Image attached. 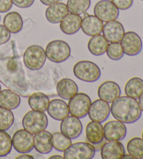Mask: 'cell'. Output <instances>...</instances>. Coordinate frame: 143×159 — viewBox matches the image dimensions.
Wrapping results in <instances>:
<instances>
[{"label": "cell", "instance_id": "f6af8a7d", "mask_svg": "<svg viewBox=\"0 0 143 159\" xmlns=\"http://www.w3.org/2000/svg\"><path fill=\"white\" fill-rule=\"evenodd\" d=\"M142 138L143 139V131H142Z\"/></svg>", "mask_w": 143, "mask_h": 159}, {"label": "cell", "instance_id": "6da1fadb", "mask_svg": "<svg viewBox=\"0 0 143 159\" xmlns=\"http://www.w3.org/2000/svg\"><path fill=\"white\" fill-rule=\"evenodd\" d=\"M0 82L24 98L29 97L37 90L27 81L13 42L0 48Z\"/></svg>", "mask_w": 143, "mask_h": 159}, {"label": "cell", "instance_id": "30bf717a", "mask_svg": "<svg viewBox=\"0 0 143 159\" xmlns=\"http://www.w3.org/2000/svg\"><path fill=\"white\" fill-rule=\"evenodd\" d=\"M120 43L122 45L124 53L128 56H137L142 49L141 38L133 31H129L124 33Z\"/></svg>", "mask_w": 143, "mask_h": 159}, {"label": "cell", "instance_id": "f1b7e54d", "mask_svg": "<svg viewBox=\"0 0 143 159\" xmlns=\"http://www.w3.org/2000/svg\"><path fill=\"white\" fill-rule=\"evenodd\" d=\"M124 91L126 96L138 99L143 93V80L139 77H133L125 85Z\"/></svg>", "mask_w": 143, "mask_h": 159}, {"label": "cell", "instance_id": "5bb4252c", "mask_svg": "<svg viewBox=\"0 0 143 159\" xmlns=\"http://www.w3.org/2000/svg\"><path fill=\"white\" fill-rule=\"evenodd\" d=\"M110 114V107L108 102L103 100H97L91 104L88 116L89 119L99 123L104 122L108 119Z\"/></svg>", "mask_w": 143, "mask_h": 159}, {"label": "cell", "instance_id": "f35d334b", "mask_svg": "<svg viewBox=\"0 0 143 159\" xmlns=\"http://www.w3.org/2000/svg\"><path fill=\"white\" fill-rule=\"evenodd\" d=\"M12 0H0V13L8 12L12 8Z\"/></svg>", "mask_w": 143, "mask_h": 159}, {"label": "cell", "instance_id": "7bdbcfd3", "mask_svg": "<svg viewBox=\"0 0 143 159\" xmlns=\"http://www.w3.org/2000/svg\"><path fill=\"white\" fill-rule=\"evenodd\" d=\"M53 158H64V157H62V156H59V155L53 156H50V159H53Z\"/></svg>", "mask_w": 143, "mask_h": 159}, {"label": "cell", "instance_id": "60d3db41", "mask_svg": "<svg viewBox=\"0 0 143 159\" xmlns=\"http://www.w3.org/2000/svg\"><path fill=\"white\" fill-rule=\"evenodd\" d=\"M138 104H139L140 109H141L142 111H143V93L138 98Z\"/></svg>", "mask_w": 143, "mask_h": 159}, {"label": "cell", "instance_id": "b9f144b4", "mask_svg": "<svg viewBox=\"0 0 143 159\" xmlns=\"http://www.w3.org/2000/svg\"><path fill=\"white\" fill-rule=\"evenodd\" d=\"M17 159H20V158H22V159H26V158H34V157H33L32 156H31V155H28V154H23V155H20V156H18L17 158H16Z\"/></svg>", "mask_w": 143, "mask_h": 159}, {"label": "cell", "instance_id": "7dc6e473", "mask_svg": "<svg viewBox=\"0 0 143 159\" xmlns=\"http://www.w3.org/2000/svg\"><path fill=\"white\" fill-rule=\"evenodd\" d=\"M0 20H1V16H0Z\"/></svg>", "mask_w": 143, "mask_h": 159}, {"label": "cell", "instance_id": "9a60e30c", "mask_svg": "<svg viewBox=\"0 0 143 159\" xmlns=\"http://www.w3.org/2000/svg\"><path fill=\"white\" fill-rule=\"evenodd\" d=\"M102 32L103 36L108 42L115 43L121 42L125 33V30L120 22L114 20L106 22V23L103 25Z\"/></svg>", "mask_w": 143, "mask_h": 159}, {"label": "cell", "instance_id": "74e56055", "mask_svg": "<svg viewBox=\"0 0 143 159\" xmlns=\"http://www.w3.org/2000/svg\"><path fill=\"white\" fill-rule=\"evenodd\" d=\"M35 0H12L13 4L21 9H27L34 4Z\"/></svg>", "mask_w": 143, "mask_h": 159}, {"label": "cell", "instance_id": "d590c367", "mask_svg": "<svg viewBox=\"0 0 143 159\" xmlns=\"http://www.w3.org/2000/svg\"><path fill=\"white\" fill-rule=\"evenodd\" d=\"M111 2L119 10H127L132 7L133 0H111Z\"/></svg>", "mask_w": 143, "mask_h": 159}, {"label": "cell", "instance_id": "4fadbf2b", "mask_svg": "<svg viewBox=\"0 0 143 159\" xmlns=\"http://www.w3.org/2000/svg\"><path fill=\"white\" fill-rule=\"evenodd\" d=\"M83 130L82 124L78 118L73 116H68L62 120L60 124V130L68 138L76 139L81 135Z\"/></svg>", "mask_w": 143, "mask_h": 159}, {"label": "cell", "instance_id": "e575fe53", "mask_svg": "<svg viewBox=\"0 0 143 159\" xmlns=\"http://www.w3.org/2000/svg\"><path fill=\"white\" fill-rule=\"evenodd\" d=\"M106 53L110 59L115 61L122 59L124 55L122 45L119 42L110 43L108 44Z\"/></svg>", "mask_w": 143, "mask_h": 159}, {"label": "cell", "instance_id": "7a4b0ae2", "mask_svg": "<svg viewBox=\"0 0 143 159\" xmlns=\"http://www.w3.org/2000/svg\"><path fill=\"white\" fill-rule=\"evenodd\" d=\"M110 112L115 119L124 123H133L142 116L138 102L128 96L117 98L112 102Z\"/></svg>", "mask_w": 143, "mask_h": 159}, {"label": "cell", "instance_id": "7c38bea8", "mask_svg": "<svg viewBox=\"0 0 143 159\" xmlns=\"http://www.w3.org/2000/svg\"><path fill=\"white\" fill-rule=\"evenodd\" d=\"M127 129L125 124L118 120L107 122L103 126V135L107 141H120L125 138Z\"/></svg>", "mask_w": 143, "mask_h": 159}, {"label": "cell", "instance_id": "4316f807", "mask_svg": "<svg viewBox=\"0 0 143 159\" xmlns=\"http://www.w3.org/2000/svg\"><path fill=\"white\" fill-rule=\"evenodd\" d=\"M50 99L43 93L37 92L32 93L29 96L28 104L32 110L45 112L48 107Z\"/></svg>", "mask_w": 143, "mask_h": 159}, {"label": "cell", "instance_id": "7402d4cb", "mask_svg": "<svg viewBox=\"0 0 143 159\" xmlns=\"http://www.w3.org/2000/svg\"><path fill=\"white\" fill-rule=\"evenodd\" d=\"M47 111L49 116L56 120H62L69 114L68 105L64 100L59 99L51 100Z\"/></svg>", "mask_w": 143, "mask_h": 159}, {"label": "cell", "instance_id": "bcb514c9", "mask_svg": "<svg viewBox=\"0 0 143 159\" xmlns=\"http://www.w3.org/2000/svg\"><path fill=\"white\" fill-rule=\"evenodd\" d=\"M0 92H1V85H0Z\"/></svg>", "mask_w": 143, "mask_h": 159}, {"label": "cell", "instance_id": "52a82bcc", "mask_svg": "<svg viewBox=\"0 0 143 159\" xmlns=\"http://www.w3.org/2000/svg\"><path fill=\"white\" fill-rule=\"evenodd\" d=\"M91 104L92 101L88 95L83 93H77L68 102L69 113L78 119L84 118L88 114Z\"/></svg>", "mask_w": 143, "mask_h": 159}, {"label": "cell", "instance_id": "f546056e", "mask_svg": "<svg viewBox=\"0 0 143 159\" xmlns=\"http://www.w3.org/2000/svg\"><path fill=\"white\" fill-rule=\"evenodd\" d=\"M127 152L134 159H143V139L133 138L128 142Z\"/></svg>", "mask_w": 143, "mask_h": 159}, {"label": "cell", "instance_id": "8fae6325", "mask_svg": "<svg viewBox=\"0 0 143 159\" xmlns=\"http://www.w3.org/2000/svg\"><path fill=\"white\" fill-rule=\"evenodd\" d=\"M94 16L103 22L116 20L119 14V9L110 0H101L93 8Z\"/></svg>", "mask_w": 143, "mask_h": 159}, {"label": "cell", "instance_id": "8d00e7d4", "mask_svg": "<svg viewBox=\"0 0 143 159\" xmlns=\"http://www.w3.org/2000/svg\"><path fill=\"white\" fill-rule=\"evenodd\" d=\"M11 39V32L4 25H0V45L7 43Z\"/></svg>", "mask_w": 143, "mask_h": 159}, {"label": "cell", "instance_id": "ba28073f", "mask_svg": "<svg viewBox=\"0 0 143 159\" xmlns=\"http://www.w3.org/2000/svg\"><path fill=\"white\" fill-rule=\"evenodd\" d=\"M95 148L88 142H76L64 152V158L91 159L95 155Z\"/></svg>", "mask_w": 143, "mask_h": 159}, {"label": "cell", "instance_id": "ffe728a7", "mask_svg": "<svg viewBox=\"0 0 143 159\" xmlns=\"http://www.w3.org/2000/svg\"><path fill=\"white\" fill-rule=\"evenodd\" d=\"M67 4L64 3L53 4L48 6L46 11V18L49 23L53 24L59 23L68 14Z\"/></svg>", "mask_w": 143, "mask_h": 159}, {"label": "cell", "instance_id": "1f68e13d", "mask_svg": "<svg viewBox=\"0 0 143 159\" xmlns=\"http://www.w3.org/2000/svg\"><path fill=\"white\" fill-rule=\"evenodd\" d=\"M52 137L53 147L58 152H64L72 144L71 139L62 133H54L52 135Z\"/></svg>", "mask_w": 143, "mask_h": 159}, {"label": "cell", "instance_id": "ee69618b", "mask_svg": "<svg viewBox=\"0 0 143 159\" xmlns=\"http://www.w3.org/2000/svg\"><path fill=\"white\" fill-rule=\"evenodd\" d=\"M122 158H131V159H134L130 154H124Z\"/></svg>", "mask_w": 143, "mask_h": 159}, {"label": "cell", "instance_id": "5b68a950", "mask_svg": "<svg viewBox=\"0 0 143 159\" xmlns=\"http://www.w3.org/2000/svg\"><path fill=\"white\" fill-rule=\"evenodd\" d=\"M46 60V55L43 48L38 45H32L26 49L23 55L24 64L27 68L37 71L43 67Z\"/></svg>", "mask_w": 143, "mask_h": 159}, {"label": "cell", "instance_id": "c3c4849f", "mask_svg": "<svg viewBox=\"0 0 143 159\" xmlns=\"http://www.w3.org/2000/svg\"><path fill=\"white\" fill-rule=\"evenodd\" d=\"M141 1H143V0H141Z\"/></svg>", "mask_w": 143, "mask_h": 159}, {"label": "cell", "instance_id": "83f0119b", "mask_svg": "<svg viewBox=\"0 0 143 159\" xmlns=\"http://www.w3.org/2000/svg\"><path fill=\"white\" fill-rule=\"evenodd\" d=\"M4 25L9 30L11 33L17 34L21 31L23 27V20L20 13L13 11L5 16Z\"/></svg>", "mask_w": 143, "mask_h": 159}, {"label": "cell", "instance_id": "603a6c76", "mask_svg": "<svg viewBox=\"0 0 143 159\" xmlns=\"http://www.w3.org/2000/svg\"><path fill=\"white\" fill-rule=\"evenodd\" d=\"M78 92V85L71 79H62L57 85V93L62 99L70 100Z\"/></svg>", "mask_w": 143, "mask_h": 159}, {"label": "cell", "instance_id": "e0dca14e", "mask_svg": "<svg viewBox=\"0 0 143 159\" xmlns=\"http://www.w3.org/2000/svg\"><path fill=\"white\" fill-rule=\"evenodd\" d=\"M34 148L41 154H47L50 153L53 148L52 134L45 130L35 134L34 137Z\"/></svg>", "mask_w": 143, "mask_h": 159}, {"label": "cell", "instance_id": "cb8c5ba5", "mask_svg": "<svg viewBox=\"0 0 143 159\" xmlns=\"http://www.w3.org/2000/svg\"><path fill=\"white\" fill-rule=\"evenodd\" d=\"M21 98L18 93L10 89L0 92V107L10 110L15 109L20 105Z\"/></svg>", "mask_w": 143, "mask_h": 159}, {"label": "cell", "instance_id": "ac0fdd59", "mask_svg": "<svg viewBox=\"0 0 143 159\" xmlns=\"http://www.w3.org/2000/svg\"><path fill=\"white\" fill-rule=\"evenodd\" d=\"M125 154V149L119 141H108L103 145L101 156L103 159H121Z\"/></svg>", "mask_w": 143, "mask_h": 159}, {"label": "cell", "instance_id": "8992f818", "mask_svg": "<svg viewBox=\"0 0 143 159\" xmlns=\"http://www.w3.org/2000/svg\"><path fill=\"white\" fill-rule=\"evenodd\" d=\"M46 57L51 62H63L71 56V48L68 43L62 40H54L48 43L46 48Z\"/></svg>", "mask_w": 143, "mask_h": 159}, {"label": "cell", "instance_id": "44dd1931", "mask_svg": "<svg viewBox=\"0 0 143 159\" xmlns=\"http://www.w3.org/2000/svg\"><path fill=\"white\" fill-rule=\"evenodd\" d=\"M81 16L74 13H68L60 22L59 27L63 33L68 35H72L78 32L81 27Z\"/></svg>", "mask_w": 143, "mask_h": 159}, {"label": "cell", "instance_id": "ab89813d", "mask_svg": "<svg viewBox=\"0 0 143 159\" xmlns=\"http://www.w3.org/2000/svg\"><path fill=\"white\" fill-rule=\"evenodd\" d=\"M59 0H40L41 3L46 5V6H50V5L57 3V2H59Z\"/></svg>", "mask_w": 143, "mask_h": 159}, {"label": "cell", "instance_id": "3957f363", "mask_svg": "<svg viewBox=\"0 0 143 159\" xmlns=\"http://www.w3.org/2000/svg\"><path fill=\"white\" fill-rule=\"evenodd\" d=\"M22 124L24 130L35 135L46 130L48 125V120L44 112L32 109L24 115Z\"/></svg>", "mask_w": 143, "mask_h": 159}, {"label": "cell", "instance_id": "4dcf8cb0", "mask_svg": "<svg viewBox=\"0 0 143 159\" xmlns=\"http://www.w3.org/2000/svg\"><path fill=\"white\" fill-rule=\"evenodd\" d=\"M90 4L91 0H68L67 6L71 13L80 15L89 9Z\"/></svg>", "mask_w": 143, "mask_h": 159}, {"label": "cell", "instance_id": "d4e9b609", "mask_svg": "<svg viewBox=\"0 0 143 159\" xmlns=\"http://www.w3.org/2000/svg\"><path fill=\"white\" fill-rule=\"evenodd\" d=\"M86 137L90 143L98 144L103 142L104 139L103 127L101 123L93 121L89 122L86 127Z\"/></svg>", "mask_w": 143, "mask_h": 159}, {"label": "cell", "instance_id": "836d02e7", "mask_svg": "<svg viewBox=\"0 0 143 159\" xmlns=\"http://www.w3.org/2000/svg\"><path fill=\"white\" fill-rule=\"evenodd\" d=\"M12 138L6 131L0 130V157L9 154L12 150Z\"/></svg>", "mask_w": 143, "mask_h": 159}, {"label": "cell", "instance_id": "d6a6232c", "mask_svg": "<svg viewBox=\"0 0 143 159\" xmlns=\"http://www.w3.org/2000/svg\"><path fill=\"white\" fill-rule=\"evenodd\" d=\"M14 123V115L13 112L6 108L0 107V130L6 131Z\"/></svg>", "mask_w": 143, "mask_h": 159}, {"label": "cell", "instance_id": "484cf974", "mask_svg": "<svg viewBox=\"0 0 143 159\" xmlns=\"http://www.w3.org/2000/svg\"><path fill=\"white\" fill-rule=\"evenodd\" d=\"M108 42L103 35L98 34L93 36L87 43L88 50L93 56H102L106 52L108 46Z\"/></svg>", "mask_w": 143, "mask_h": 159}, {"label": "cell", "instance_id": "277c9868", "mask_svg": "<svg viewBox=\"0 0 143 159\" xmlns=\"http://www.w3.org/2000/svg\"><path fill=\"white\" fill-rule=\"evenodd\" d=\"M73 74L80 80L92 83L100 79L101 72L99 67L94 62L82 60L74 65Z\"/></svg>", "mask_w": 143, "mask_h": 159}, {"label": "cell", "instance_id": "2e32d148", "mask_svg": "<svg viewBox=\"0 0 143 159\" xmlns=\"http://www.w3.org/2000/svg\"><path fill=\"white\" fill-rule=\"evenodd\" d=\"M121 95V89L116 82L108 81L101 84L98 89V96L101 100L110 103L119 98Z\"/></svg>", "mask_w": 143, "mask_h": 159}, {"label": "cell", "instance_id": "d6986e66", "mask_svg": "<svg viewBox=\"0 0 143 159\" xmlns=\"http://www.w3.org/2000/svg\"><path fill=\"white\" fill-rule=\"evenodd\" d=\"M103 27V21L96 16L87 15L82 19L81 27L82 32L88 36H95L102 32Z\"/></svg>", "mask_w": 143, "mask_h": 159}, {"label": "cell", "instance_id": "9c48e42d", "mask_svg": "<svg viewBox=\"0 0 143 159\" xmlns=\"http://www.w3.org/2000/svg\"><path fill=\"white\" fill-rule=\"evenodd\" d=\"M12 145L18 153H29L34 149V136L26 130H18L13 136Z\"/></svg>", "mask_w": 143, "mask_h": 159}]
</instances>
